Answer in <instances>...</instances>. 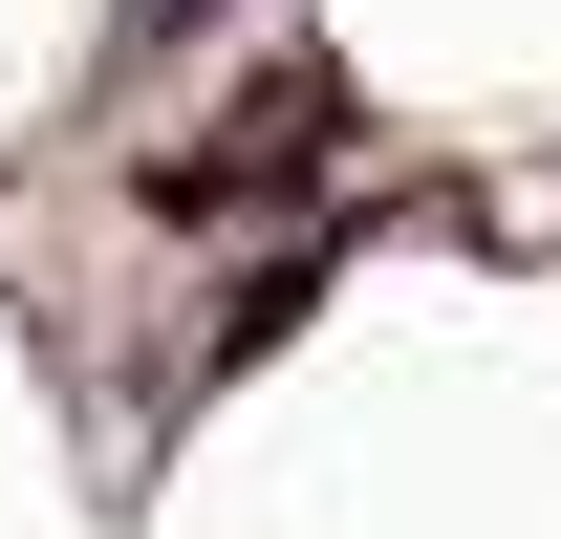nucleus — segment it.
<instances>
[{
    "label": "nucleus",
    "mask_w": 561,
    "mask_h": 539,
    "mask_svg": "<svg viewBox=\"0 0 561 539\" xmlns=\"http://www.w3.org/2000/svg\"><path fill=\"white\" fill-rule=\"evenodd\" d=\"M302 151H324V87H238L195 151H151L130 195L173 216V238H216V216H260V195H302Z\"/></svg>",
    "instance_id": "1"
},
{
    "label": "nucleus",
    "mask_w": 561,
    "mask_h": 539,
    "mask_svg": "<svg viewBox=\"0 0 561 539\" xmlns=\"http://www.w3.org/2000/svg\"><path fill=\"white\" fill-rule=\"evenodd\" d=\"M238 0H108V66H173V44H216Z\"/></svg>",
    "instance_id": "2"
}]
</instances>
